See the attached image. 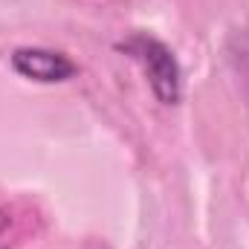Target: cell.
<instances>
[{"mask_svg":"<svg viewBox=\"0 0 249 249\" xmlns=\"http://www.w3.org/2000/svg\"><path fill=\"white\" fill-rule=\"evenodd\" d=\"M116 50L130 55L148 75L151 93L162 102V105H177L183 96V70L174 55V50L168 44H162L160 38L148 35V32H133L124 41L116 44Z\"/></svg>","mask_w":249,"mask_h":249,"instance_id":"cell-1","label":"cell"},{"mask_svg":"<svg viewBox=\"0 0 249 249\" xmlns=\"http://www.w3.org/2000/svg\"><path fill=\"white\" fill-rule=\"evenodd\" d=\"M12 70L29 81L38 84H61L67 78L75 75V64L70 61L58 50H47V47H20L12 53Z\"/></svg>","mask_w":249,"mask_h":249,"instance_id":"cell-2","label":"cell"}]
</instances>
